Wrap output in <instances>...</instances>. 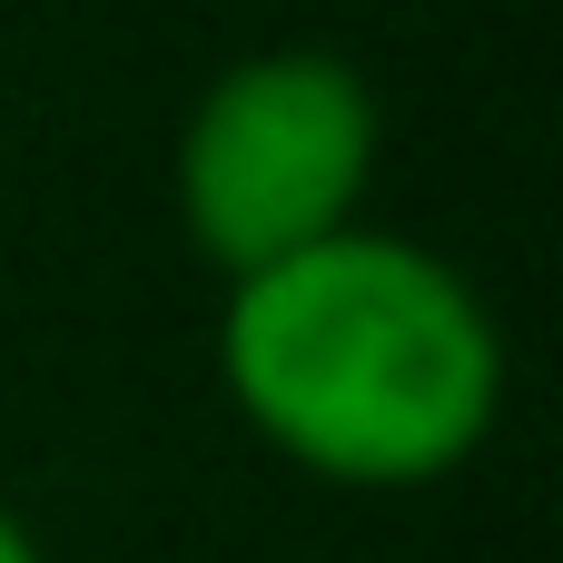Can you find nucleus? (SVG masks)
<instances>
[{"label":"nucleus","instance_id":"obj_1","mask_svg":"<svg viewBox=\"0 0 563 563\" xmlns=\"http://www.w3.org/2000/svg\"><path fill=\"white\" fill-rule=\"evenodd\" d=\"M218 386L287 465L396 495L455 475L495 435L505 336L435 247L336 228L228 287Z\"/></svg>","mask_w":563,"mask_h":563},{"label":"nucleus","instance_id":"obj_2","mask_svg":"<svg viewBox=\"0 0 563 563\" xmlns=\"http://www.w3.org/2000/svg\"><path fill=\"white\" fill-rule=\"evenodd\" d=\"M376 178V89L336 49H257L218 69L178 129V218L208 267L257 277L356 228Z\"/></svg>","mask_w":563,"mask_h":563},{"label":"nucleus","instance_id":"obj_3","mask_svg":"<svg viewBox=\"0 0 563 563\" xmlns=\"http://www.w3.org/2000/svg\"><path fill=\"white\" fill-rule=\"evenodd\" d=\"M0 563H40V544H30V525L0 505Z\"/></svg>","mask_w":563,"mask_h":563}]
</instances>
